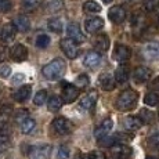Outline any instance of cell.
<instances>
[{"label":"cell","instance_id":"46","mask_svg":"<svg viewBox=\"0 0 159 159\" xmlns=\"http://www.w3.org/2000/svg\"><path fill=\"white\" fill-rule=\"evenodd\" d=\"M154 89H159V79H155L154 82H152V84H151Z\"/></svg>","mask_w":159,"mask_h":159},{"label":"cell","instance_id":"24","mask_svg":"<svg viewBox=\"0 0 159 159\" xmlns=\"http://www.w3.org/2000/svg\"><path fill=\"white\" fill-rule=\"evenodd\" d=\"M30 93H32V86H22L14 93V98L18 102H24L30 97Z\"/></svg>","mask_w":159,"mask_h":159},{"label":"cell","instance_id":"47","mask_svg":"<svg viewBox=\"0 0 159 159\" xmlns=\"http://www.w3.org/2000/svg\"><path fill=\"white\" fill-rule=\"evenodd\" d=\"M76 159H86L83 157V155H78V157H76Z\"/></svg>","mask_w":159,"mask_h":159},{"label":"cell","instance_id":"40","mask_svg":"<svg viewBox=\"0 0 159 159\" xmlns=\"http://www.w3.org/2000/svg\"><path fill=\"white\" fill-rule=\"evenodd\" d=\"M28 118H29V116H28V112L24 111V109H21L20 112H17V114H15V120H17L20 125L22 123L25 119H28Z\"/></svg>","mask_w":159,"mask_h":159},{"label":"cell","instance_id":"28","mask_svg":"<svg viewBox=\"0 0 159 159\" xmlns=\"http://www.w3.org/2000/svg\"><path fill=\"white\" fill-rule=\"evenodd\" d=\"M83 10L87 13H100L101 11V6L94 0H87L83 3Z\"/></svg>","mask_w":159,"mask_h":159},{"label":"cell","instance_id":"21","mask_svg":"<svg viewBox=\"0 0 159 159\" xmlns=\"http://www.w3.org/2000/svg\"><path fill=\"white\" fill-rule=\"evenodd\" d=\"M13 25H14V28L17 30H20V32H26V30H29V28H30V21L28 20L26 15H18V17H15Z\"/></svg>","mask_w":159,"mask_h":159},{"label":"cell","instance_id":"31","mask_svg":"<svg viewBox=\"0 0 159 159\" xmlns=\"http://www.w3.org/2000/svg\"><path fill=\"white\" fill-rule=\"evenodd\" d=\"M47 26H48V29L54 33H60L61 30H62V24H61V21L58 20V18H51V20H48Z\"/></svg>","mask_w":159,"mask_h":159},{"label":"cell","instance_id":"49","mask_svg":"<svg viewBox=\"0 0 159 159\" xmlns=\"http://www.w3.org/2000/svg\"><path fill=\"white\" fill-rule=\"evenodd\" d=\"M102 2H104V3H111L112 0H102Z\"/></svg>","mask_w":159,"mask_h":159},{"label":"cell","instance_id":"33","mask_svg":"<svg viewBox=\"0 0 159 159\" xmlns=\"http://www.w3.org/2000/svg\"><path fill=\"white\" fill-rule=\"evenodd\" d=\"M47 8L50 13H58V11H61L64 8V2L62 0H54V2H51L48 4Z\"/></svg>","mask_w":159,"mask_h":159},{"label":"cell","instance_id":"8","mask_svg":"<svg viewBox=\"0 0 159 159\" xmlns=\"http://www.w3.org/2000/svg\"><path fill=\"white\" fill-rule=\"evenodd\" d=\"M66 35H68V38L71 39V40H73L78 44L82 43V42H84V35L76 22H71L68 25V28H66Z\"/></svg>","mask_w":159,"mask_h":159},{"label":"cell","instance_id":"37","mask_svg":"<svg viewBox=\"0 0 159 159\" xmlns=\"http://www.w3.org/2000/svg\"><path fill=\"white\" fill-rule=\"evenodd\" d=\"M148 144L152 148H159V130L154 131L151 136L148 137Z\"/></svg>","mask_w":159,"mask_h":159},{"label":"cell","instance_id":"34","mask_svg":"<svg viewBox=\"0 0 159 159\" xmlns=\"http://www.w3.org/2000/svg\"><path fill=\"white\" fill-rule=\"evenodd\" d=\"M48 44H50V38L47 35H39L36 38V46L39 48H46Z\"/></svg>","mask_w":159,"mask_h":159},{"label":"cell","instance_id":"14","mask_svg":"<svg viewBox=\"0 0 159 159\" xmlns=\"http://www.w3.org/2000/svg\"><path fill=\"white\" fill-rule=\"evenodd\" d=\"M11 58L17 62H21V61H25L28 58V48L24 44H15L10 51Z\"/></svg>","mask_w":159,"mask_h":159},{"label":"cell","instance_id":"19","mask_svg":"<svg viewBox=\"0 0 159 159\" xmlns=\"http://www.w3.org/2000/svg\"><path fill=\"white\" fill-rule=\"evenodd\" d=\"M15 30L17 29L14 28L13 24H4L2 30H0V39H2V42H6V43L13 42L15 38Z\"/></svg>","mask_w":159,"mask_h":159},{"label":"cell","instance_id":"17","mask_svg":"<svg viewBox=\"0 0 159 159\" xmlns=\"http://www.w3.org/2000/svg\"><path fill=\"white\" fill-rule=\"evenodd\" d=\"M111 152L116 159H127L131 155V149L125 144H115L111 148Z\"/></svg>","mask_w":159,"mask_h":159},{"label":"cell","instance_id":"45","mask_svg":"<svg viewBox=\"0 0 159 159\" xmlns=\"http://www.w3.org/2000/svg\"><path fill=\"white\" fill-rule=\"evenodd\" d=\"M7 48L6 47H2V46H0V62H3V61L6 60V57H7Z\"/></svg>","mask_w":159,"mask_h":159},{"label":"cell","instance_id":"1","mask_svg":"<svg viewBox=\"0 0 159 159\" xmlns=\"http://www.w3.org/2000/svg\"><path fill=\"white\" fill-rule=\"evenodd\" d=\"M137 101H139V93L136 90L127 89V90L122 91L118 96V98L115 101V107L116 109H119L122 112L130 111L137 105Z\"/></svg>","mask_w":159,"mask_h":159},{"label":"cell","instance_id":"2","mask_svg":"<svg viewBox=\"0 0 159 159\" xmlns=\"http://www.w3.org/2000/svg\"><path fill=\"white\" fill-rule=\"evenodd\" d=\"M64 72H65V62L61 58H56V60L50 61L42 69L43 76L48 80H57L64 75Z\"/></svg>","mask_w":159,"mask_h":159},{"label":"cell","instance_id":"25","mask_svg":"<svg viewBox=\"0 0 159 159\" xmlns=\"http://www.w3.org/2000/svg\"><path fill=\"white\" fill-rule=\"evenodd\" d=\"M62 98L61 97H58V96H53V97H50L48 98V101H47V108H48V111L50 112H57V111H60V108L62 107Z\"/></svg>","mask_w":159,"mask_h":159},{"label":"cell","instance_id":"30","mask_svg":"<svg viewBox=\"0 0 159 159\" xmlns=\"http://www.w3.org/2000/svg\"><path fill=\"white\" fill-rule=\"evenodd\" d=\"M144 102H145V105H148V107H157V105H159V94L154 93V91H152V93L145 94Z\"/></svg>","mask_w":159,"mask_h":159},{"label":"cell","instance_id":"3","mask_svg":"<svg viewBox=\"0 0 159 159\" xmlns=\"http://www.w3.org/2000/svg\"><path fill=\"white\" fill-rule=\"evenodd\" d=\"M60 46H61V48H62L64 54H65L68 58H71V60L76 58L79 56V53H80V48H79L78 43H75V42L71 40L69 38L62 39V40H61V43H60Z\"/></svg>","mask_w":159,"mask_h":159},{"label":"cell","instance_id":"44","mask_svg":"<svg viewBox=\"0 0 159 159\" xmlns=\"http://www.w3.org/2000/svg\"><path fill=\"white\" fill-rule=\"evenodd\" d=\"M24 79H25V76H24V73H15L14 78H13V83L14 84H18V83H22Z\"/></svg>","mask_w":159,"mask_h":159},{"label":"cell","instance_id":"38","mask_svg":"<svg viewBox=\"0 0 159 159\" xmlns=\"http://www.w3.org/2000/svg\"><path fill=\"white\" fill-rule=\"evenodd\" d=\"M158 6H159L158 0H144L143 2V7H144L145 11H154Z\"/></svg>","mask_w":159,"mask_h":159},{"label":"cell","instance_id":"15","mask_svg":"<svg viewBox=\"0 0 159 159\" xmlns=\"http://www.w3.org/2000/svg\"><path fill=\"white\" fill-rule=\"evenodd\" d=\"M102 26H104V20L101 17L87 18L86 22H84V28H86V32H89V33L97 32V30H100Z\"/></svg>","mask_w":159,"mask_h":159},{"label":"cell","instance_id":"13","mask_svg":"<svg viewBox=\"0 0 159 159\" xmlns=\"http://www.w3.org/2000/svg\"><path fill=\"white\" fill-rule=\"evenodd\" d=\"M101 56H100V53H97V51H89L86 54V57H84V66H87V68L90 69H96L100 66V64H101Z\"/></svg>","mask_w":159,"mask_h":159},{"label":"cell","instance_id":"4","mask_svg":"<svg viewBox=\"0 0 159 159\" xmlns=\"http://www.w3.org/2000/svg\"><path fill=\"white\" fill-rule=\"evenodd\" d=\"M51 152V147L48 144L33 145L29 149V159H48Z\"/></svg>","mask_w":159,"mask_h":159},{"label":"cell","instance_id":"22","mask_svg":"<svg viewBox=\"0 0 159 159\" xmlns=\"http://www.w3.org/2000/svg\"><path fill=\"white\" fill-rule=\"evenodd\" d=\"M130 76V71L126 65H119L115 71V79H116V83H126L127 79Z\"/></svg>","mask_w":159,"mask_h":159},{"label":"cell","instance_id":"6","mask_svg":"<svg viewBox=\"0 0 159 159\" xmlns=\"http://www.w3.org/2000/svg\"><path fill=\"white\" fill-rule=\"evenodd\" d=\"M53 127L58 134H69L73 129L72 123L66 118H56L53 120Z\"/></svg>","mask_w":159,"mask_h":159},{"label":"cell","instance_id":"7","mask_svg":"<svg viewBox=\"0 0 159 159\" xmlns=\"http://www.w3.org/2000/svg\"><path fill=\"white\" fill-rule=\"evenodd\" d=\"M112 127H114V122H112V119L111 118L104 119V120L101 122V125H100L98 127H96V130H94V136H96V139L97 140L105 139V137L109 134V131L112 130Z\"/></svg>","mask_w":159,"mask_h":159},{"label":"cell","instance_id":"18","mask_svg":"<svg viewBox=\"0 0 159 159\" xmlns=\"http://www.w3.org/2000/svg\"><path fill=\"white\" fill-rule=\"evenodd\" d=\"M143 54L147 60H158L159 58V42H152V43L145 44Z\"/></svg>","mask_w":159,"mask_h":159},{"label":"cell","instance_id":"36","mask_svg":"<svg viewBox=\"0 0 159 159\" xmlns=\"http://www.w3.org/2000/svg\"><path fill=\"white\" fill-rule=\"evenodd\" d=\"M69 155H71V151L66 145H61L60 148L57 149V159H68Z\"/></svg>","mask_w":159,"mask_h":159},{"label":"cell","instance_id":"23","mask_svg":"<svg viewBox=\"0 0 159 159\" xmlns=\"http://www.w3.org/2000/svg\"><path fill=\"white\" fill-rule=\"evenodd\" d=\"M141 125H143V122L139 116H127V118L125 119V127L129 131L139 130L140 127H141Z\"/></svg>","mask_w":159,"mask_h":159},{"label":"cell","instance_id":"41","mask_svg":"<svg viewBox=\"0 0 159 159\" xmlns=\"http://www.w3.org/2000/svg\"><path fill=\"white\" fill-rule=\"evenodd\" d=\"M11 75V68L8 65H2L0 66V78L7 79Z\"/></svg>","mask_w":159,"mask_h":159},{"label":"cell","instance_id":"39","mask_svg":"<svg viewBox=\"0 0 159 159\" xmlns=\"http://www.w3.org/2000/svg\"><path fill=\"white\" fill-rule=\"evenodd\" d=\"M13 8L11 0H0V13H8Z\"/></svg>","mask_w":159,"mask_h":159},{"label":"cell","instance_id":"42","mask_svg":"<svg viewBox=\"0 0 159 159\" xmlns=\"http://www.w3.org/2000/svg\"><path fill=\"white\" fill-rule=\"evenodd\" d=\"M24 6H25L26 8H29V10H32V8L38 7L39 3H40V0H22Z\"/></svg>","mask_w":159,"mask_h":159},{"label":"cell","instance_id":"16","mask_svg":"<svg viewBox=\"0 0 159 159\" xmlns=\"http://www.w3.org/2000/svg\"><path fill=\"white\" fill-rule=\"evenodd\" d=\"M115 84H116L115 75H111V73H102V75L100 76V86H101L102 90L112 91L115 89Z\"/></svg>","mask_w":159,"mask_h":159},{"label":"cell","instance_id":"48","mask_svg":"<svg viewBox=\"0 0 159 159\" xmlns=\"http://www.w3.org/2000/svg\"><path fill=\"white\" fill-rule=\"evenodd\" d=\"M145 159H158V158L157 157H147Z\"/></svg>","mask_w":159,"mask_h":159},{"label":"cell","instance_id":"5","mask_svg":"<svg viewBox=\"0 0 159 159\" xmlns=\"http://www.w3.org/2000/svg\"><path fill=\"white\" fill-rule=\"evenodd\" d=\"M79 97V89L75 84H69V83H62V94L61 98L65 104H71Z\"/></svg>","mask_w":159,"mask_h":159},{"label":"cell","instance_id":"10","mask_svg":"<svg viewBox=\"0 0 159 159\" xmlns=\"http://www.w3.org/2000/svg\"><path fill=\"white\" fill-rule=\"evenodd\" d=\"M152 71L147 66H137L133 72V79L136 83H145L151 79Z\"/></svg>","mask_w":159,"mask_h":159},{"label":"cell","instance_id":"27","mask_svg":"<svg viewBox=\"0 0 159 159\" xmlns=\"http://www.w3.org/2000/svg\"><path fill=\"white\" fill-rule=\"evenodd\" d=\"M143 26H144V17L140 13L134 14L131 17V28L136 30V32H139V30L143 29Z\"/></svg>","mask_w":159,"mask_h":159},{"label":"cell","instance_id":"12","mask_svg":"<svg viewBox=\"0 0 159 159\" xmlns=\"http://www.w3.org/2000/svg\"><path fill=\"white\" fill-rule=\"evenodd\" d=\"M131 56V50L125 44H116L114 48V58L119 62H125Z\"/></svg>","mask_w":159,"mask_h":159},{"label":"cell","instance_id":"9","mask_svg":"<svg viewBox=\"0 0 159 159\" xmlns=\"http://www.w3.org/2000/svg\"><path fill=\"white\" fill-rule=\"evenodd\" d=\"M97 100H98V94H97V91L91 90L80 100L79 105H80V108L84 109V111H90V109H93L94 107H96Z\"/></svg>","mask_w":159,"mask_h":159},{"label":"cell","instance_id":"29","mask_svg":"<svg viewBox=\"0 0 159 159\" xmlns=\"http://www.w3.org/2000/svg\"><path fill=\"white\" fill-rule=\"evenodd\" d=\"M140 119H141L143 123H152V122L155 120V114L152 111H149V109H141L140 111Z\"/></svg>","mask_w":159,"mask_h":159},{"label":"cell","instance_id":"43","mask_svg":"<svg viewBox=\"0 0 159 159\" xmlns=\"http://www.w3.org/2000/svg\"><path fill=\"white\" fill-rule=\"evenodd\" d=\"M87 159H105V155L100 151H91L90 154H89Z\"/></svg>","mask_w":159,"mask_h":159},{"label":"cell","instance_id":"11","mask_svg":"<svg viewBox=\"0 0 159 159\" xmlns=\"http://www.w3.org/2000/svg\"><path fill=\"white\" fill-rule=\"evenodd\" d=\"M108 18L114 24H122L126 20V11H125V8L122 6H114V7L109 8Z\"/></svg>","mask_w":159,"mask_h":159},{"label":"cell","instance_id":"20","mask_svg":"<svg viewBox=\"0 0 159 159\" xmlns=\"http://www.w3.org/2000/svg\"><path fill=\"white\" fill-rule=\"evenodd\" d=\"M94 47H96L97 51L100 53H105L107 50L109 48V38L107 35H98L93 42Z\"/></svg>","mask_w":159,"mask_h":159},{"label":"cell","instance_id":"26","mask_svg":"<svg viewBox=\"0 0 159 159\" xmlns=\"http://www.w3.org/2000/svg\"><path fill=\"white\" fill-rule=\"evenodd\" d=\"M20 127H21V131H22L24 134H29V133H32L33 129L36 127V122H35V119L28 118L20 125Z\"/></svg>","mask_w":159,"mask_h":159},{"label":"cell","instance_id":"35","mask_svg":"<svg viewBox=\"0 0 159 159\" xmlns=\"http://www.w3.org/2000/svg\"><path fill=\"white\" fill-rule=\"evenodd\" d=\"M89 83H90V79H89V76L84 75V73L79 75L78 79H76V87L78 89H84L86 86H89Z\"/></svg>","mask_w":159,"mask_h":159},{"label":"cell","instance_id":"32","mask_svg":"<svg viewBox=\"0 0 159 159\" xmlns=\"http://www.w3.org/2000/svg\"><path fill=\"white\" fill-rule=\"evenodd\" d=\"M46 100H47V91L46 90H39L38 93H36V96L33 97L35 105H43L46 102Z\"/></svg>","mask_w":159,"mask_h":159}]
</instances>
